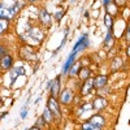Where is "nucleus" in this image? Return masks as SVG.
Returning a JSON list of instances; mask_svg holds the SVG:
<instances>
[{
    "label": "nucleus",
    "mask_w": 130,
    "mask_h": 130,
    "mask_svg": "<svg viewBox=\"0 0 130 130\" xmlns=\"http://www.w3.org/2000/svg\"><path fill=\"white\" fill-rule=\"evenodd\" d=\"M47 108L50 109V112L52 113L53 117L56 118H60L61 117V112H60V105L56 100V98H50L48 100V104H47Z\"/></svg>",
    "instance_id": "nucleus-1"
},
{
    "label": "nucleus",
    "mask_w": 130,
    "mask_h": 130,
    "mask_svg": "<svg viewBox=\"0 0 130 130\" xmlns=\"http://www.w3.org/2000/svg\"><path fill=\"white\" fill-rule=\"evenodd\" d=\"M87 46H89V37L85 34V35H82V37L79 38V40L77 42V44L74 46V48H73V53H77L78 51L85 50Z\"/></svg>",
    "instance_id": "nucleus-2"
},
{
    "label": "nucleus",
    "mask_w": 130,
    "mask_h": 130,
    "mask_svg": "<svg viewBox=\"0 0 130 130\" xmlns=\"http://www.w3.org/2000/svg\"><path fill=\"white\" fill-rule=\"evenodd\" d=\"M47 89L51 90V98H57L59 95V90H60V81L59 78H55L53 81H51L47 86Z\"/></svg>",
    "instance_id": "nucleus-3"
},
{
    "label": "nucleus",
    "mask_w": 130,
    "mask_h": 130,
    "mask_svg": "<svg viewBox=\"0 0 130 130\" xmlns=\"http://www.w3.org/2000/svg\"><path fill=\"white\" fill-rule=\"evenodd\" d=\"M107 107V99L103 96H98L94 99V103H92V108L95 111H102Z\"/></svg>",
    "instance_id": "nucleus-4"
},
{
    "label": "nucleus",
    "mask_w": 130,
    "mask_h": 130,
    "mask_svg": "<svg viewBox=\"0 0 130 130\" xmlns=\"http://www.w3.org/2000/svg\"><path fill=\"white\" fill-rule=\"evenodd\" d=\"M72 100H73V92H72V90H69V89L64 90L61 92V95H60V102L62 104H69Z\"/></svg>",
    "instance_id": "nucleus-5"
},
{
    "label": "nucleus",
    "mask_w": 130,
    "mask_h": 130,
    "mask_svg": "<svg viewBox=\"0 0 130 130\" xmlns=\"http://www.w3.org/2000/svg\"><path fill=\"white\" fill-rule=\"evenodd\" d=\"M12 64H13V60L12 57H10L9 55H5L2 57V60H0V68H2L3 70H8L12 68Z\"/></svg>",
    "instance_id": "nucleus-6"
},
{
    "label": "nucleus",
    "mask_w": 130,
    "mask_h": 130,
    "mask_svg": "<svg viewBox=\"0 0 130 130\" xmlns=\"http://www.w3.org/2000/svg\"><path fill=\"white\" fill-rule=\"evenodd\" d=\"M107 75H96V77L94 78V87L95 89H102L104 87V86L107 85Z\"/></svg>",
    "instance_id": "nucleus-7"
},
{
    "label": "nucleus",
    "mask_w": 130,
    "mask_h": 130,
    "mask_svg": "<svg viewBox=\"0 0 130 130\" xmlns=\"http://www.w3.org/2000/svg\"><path fill=\"white\" fill-rule=\"evenodd\" d=\"M89 122H91V124L95 125V126L103 127L104 124H105V120H104V117L100 116V115H94V116H91V118H90V121H89Z\"/></svg>",
    "instance_id": "nucleus-8"
},
{
    "label": "nucleus",
    "mask_w": 130,
    "mask_h": 130,
    "mask_svg": "<svg viewBox=\"0 0 130 130\" xmlns=\"http://www.w3.org/2000/svg\"><path fill=\"white\" fill-rule=\"evenodd\" d=\"M40 22L43 24V25H46V26H50L51 25V16H50V13L47 12L46 9H42L40 10Z\"/></svg>",
    "instance_id": "nucleus-9"
},
{
    "label": "nucleus",
    "mask_w": 130,
    "mask_h": 130,
    "mask_svg": "<svg viewBox=\"0 0 130 130\" xmlns=\"http://www.w3.org/2000/svg\"><path fill=\"white\" fill-rule=\"evenodd\" d=\"M92 87H94V79H91V78L86 79V81H85V83H83V86H82V89H81L82 95L89 94V92L91 91V89H92Z\"/></svg>",
    "instance_id": "nucleus-10"
},
{
    "label": "nucleus",
    "mask_w": 130,
    "mask_h": 130,
    "mask_svg": "<svg viewBox=\"0 0 130 130\" xmlns=\"http://www.w3.org/2000/svg\"><path fill=\"white\" fill-rule=\"evenodd\" d=\"M74 59H75V53H70V56H69V59L67 60V62H65V65L62 67V74H65V73H68V70L70 69V67H72V64L74 62Z\"/></svg>",
    "instance_id": "nucleus-11"
},
{
    "label": "nucleus",
    "mask_w": 130,
    "mask_h": 130,
    "mask_svg": "<svg viewBox=\"0 0 130 130\" xmlns=\"http://www.w3.org/2000/svg\"><path fill=\"white\" fill-rule=\"evenodd\" d=\"M24 74H25V70L22 68H14L12 72H10V82L13 83L18 75H24Z\"/></svg>",
    "instance_id": "nucleus-12"
},
{
    "label": "nucleus",
    "mask_w": 130,
    "mask_h": 130,
    "mask_svg": "<svg viewBox=\"0 0 130 130\" xmlns=\"http://www.w3.org/2000/svg\"><path fill=\"white\" fill-rule=\"evenodd\" d=\"M112 46H113V37H112V30H109L107 34L105 40H104V48L109 50V48H112Z\"/></svg>",
    "instance_id": "nucleus-13"
},
{
    "label": "nucleus",
    "mask_w": 130,
    "mask_h": 130,
    "mask_svg": "<svg viewBox=\"0 0 130 130\" xmlns=\"http://www.w3.org/2000/svg\"><path fill=\"white\" fill-rule=\"evenodd\" d=\"M78 75H79V78L86 81V79H89L90 78V69L89 68H82L79 72H78Z\"/></svg>",
    "instance_id": "nucleus-14"
},
{
    "label": "nucleus",
    "mask_w": 130,
    "mask_h": 130,
    "mask_svg": "<svg viewBox=\"0 0 130 130\" xmlns=\"http://www.w3.org/2000/svg\"><path fill=\"white\" fill-rule=\"evenodd\" d=\"M21 53H22V57H25V59H27V60H31V57H30L29 55H31V56L35 57V53L32 52L30 48H27V47H25L22 51H21Z\"/></svg>",
    "instance_id": "nucleus-15"
},
{
    "label": "nucleus",
    "mask_w": 130,
    "mask_h": 130,
    "mask_svg": "<svg viewBox=\"0 0 130 130\" xmlns=\"http://www.w3.org/2000/svg\"><path fill=\"white\" fill-rule=\"evenodd\" d=\"M43 120H44V122H51L52 121V118H53V116H52V113L50 112V109L48 108H46L44 109V112H43Z\"/></svg>",
    "instance_id": "nucleus-16"
},
{
    "label": "nucleus",
    "mask_w": 130,
    "mask_h": 130,
    "mask_svg": "<svg viewBox=\"0 0 130 130\" xmlns=\"http://www.w3.org/2000/svg\"><path fill=\"white\" fill-rule=\"evenodd\" d=\"M82 130H102V127L95 126V125H92L91 122H86V124L82 125Z\"/></svg>",
    "instance_id": "nucleus-17"
},
{
    "label": "nucleus",
    "mask_w": 130,
    "mask_h": 130,
    "mask_svg": "<svg viewBox=\"0 0 130 130\" xmlns=\"http://www.w3.org/2000/svg\"><path fill=\"white\" fill-rule=\"evenodd\" d=\"M104 22H105V26L108 27V29H112V16L111 14H108V13H105V16H104Z\"/></svg>",
    "instance_id": "nucleus-18"
},
{
    "label": "nucleus",
    "mask_w": 130,
    "mask_h": 130,
    "mask_svg": "<svg viewBox=\"0 0 130 130\" xmlns=\"http://www.w3.org/2000/svg\"><path fill=\"white\" fill-rule=\"evenodd\" d=\"M7 27H8V20L0 18V34H3V32L7 30Z\"/></svg>",
    "instance_id": "nucleus-19"
},
{
    "label": "nucleus",
    "mask_w": 130,
    "mask_h": 130,
    "mask_svg": "<svg viewBox=\"0 0 130 130\" xmlns=\"http://www.w3.org/2000/svg\"><path fill=\"white\" fill-rule=\"evenodd\" d=\"M78 65H79V64H74V65H72V67H70V68H72V69H70V73H69L70 77H75V74L78 73Z\"/></svg>",
    "instance_id": "nucleus-20"
},
{
    "label": "nucleus",
    "mask_w": 130,
    "mask_h": 130,
    "mask_svg": "<svg viewBox=\"0 0 130 130\" xmlns=\"http://www.w3.org/2000/svg\"><path fill=\"white\" fill-rule=\"evenodd\" d=\"M112 65H113V69H116V68H120L121 65H122V60H121V57H116V59L113 60Z\"/></svg>",
    "instance_id": "nucleus-21"
},
{
    "label": "nucleus",
    "mask_w": 130,
    "mask_h": 130,
    "mask_svg": "<svg viewBox=\"0 0 130 130\" xmlns=\"http://www.w3.org/2000/svg\"><path fill=\"white\" fill-rule=\"evenodd\" d=\"M125 3H126V0H115V4H116L117 8H118V7H124Z\"/></svg>",
    "instance_id": "nucleus-22"
},
{
    "label": "nucleus",
    "mask_w": 130,
    "mask_h": 130,
    "mask_svg": "<svg viewBox=\"0 0 130 130\" xmlns=\"http://www.w3.org/2000/svg\"><path fill=\"white\" fill-rule=\"evenodd\" d=\"M26 115H27V107L25 105V107L22 108V111H21V118H25Z\"/></svg>",
    "instance_id": "nucleus-23"
},
{
    "label": "nucleus",
    "mask_w": 130,
    "mask_h": 130,
    "mask_svg": "<svg viewBox=\"0 0 130 130\" xmlns=\"http://www.w3.org/2000/svg\"><path fill=\"white\" fill-rule=\"evenodd\" d=\"M125 39L130 42V26H129V27H127V30H126V34H125Z\"/></svg>",
    "instance_id": "nucleus-24"
},
{
    "label": "nucleus",
    "mask_w": 130,
    "mask_h": 130,
    "mask_svg": "<svg viewBox=\"0 0 130 130\" xmlns=\"http://www.w3.org/2000/svg\"><path fill=\"white\" fill-rule=\"evenodd\" d=\"M62 16H64V12H62V10H60V12H57V14H56V20H57V21H60Z\"/></svg>",
    "instance_id": "nucleus-25"
},
{
    "label": "nucleus",
    "mask_w": 130,
    "mask_h": 130,
    "mask_svg": "<svg viewBox=\"0 0 130 130\" xmlns=\"http://www.w3.org/2000/svg\"><path fill=\"white\" fill-rule=\"evenodd\" d=\"M109 4H112V0H104V7L107 8Z\"/></svg>",
    "instance_id": "nucleus-26"
},
{
    "label": "nucleus",
    "mask_w": 130,
    "mask_h": 130,
    "mask_svg": "<svg viewBox=\"0 0 130 130\" xmlns=\"http://www.w3.org/2000/svg\"><path fill=\"white\" fill-rule=\"evenodd\" d=\"M5 52V50H4V47H0V56H3V53Z\"/></svg>",
    "instance_id": "nucleus-27"
},
{
    "label": "nucleus",
    "mask_w": 130,
    "mask_h": 130,
    "mask_svg": "<svg viewBox=\"0 0 130 130\" xmlns=\"http://www.w3.org/2000/svg\"><path fill=\"white\" fill-rule=\"evenodd\" d=\"M29 130H40V127H39V126H32V127L29 129Z\"/></svg>",
    "instance_id": "nucleus-28"
},
{
    "label": "nucleus",
    "mask_w": 130,
    "mask_h": 130,
    "mask_svg": "<svg viewBox=\"0 0 130 130\" xmlns=\"http://www.w3.org/2000/svg\"><path fill=\"white\" fill-rule=\"evenodd\" d=\"M127 55H129V56H130V46H129V47H127Z\"/></svg>",
    "instance_id": "nucleus-29"
},
{
    "label": "nucleus",
    "mask_w": 130,
    "mask_h": 130,
    "mask_svg": "<svg viewBox=\"0 0 130 130\" xmlns=\"http://www.w3.org/2000/svg\"><path fill=\"white\" fill-rule=\"evenodd\" d=\"M29 2H30V3H34V2H37V0H29Z\"/></svg>",
    "instance_id": "nucleus-30"
},
{
    "label": "nucleus",
    "mask_w": 130,
    "mask_h": 130,
    "mask_svg": "<svg viewBox=\"0 0 130 130\" xmlns=\"http://www.w3.org/2000/svg\"><path fill=\"white\" fill-rule=\"evenodd\" d=\"M0 105H2V100H0Z\"/></svg>",
    "instance_id": "nucleus-31"
},
{
    "label": "nucleus",
    "mask_w": 130,
    "mask_h": 130,
    "mask_svg": "<svg viewBox=\"0 0 130 130\" xmlns=\"http://www.w3.org/2000/svg\"><path fill=\"white\" fill-rule=\"evenodd\" d=\"M14 2H17V0H14Z\"/></svg>",
    "instance_id": "nucleus-32"
}]
</instances>
